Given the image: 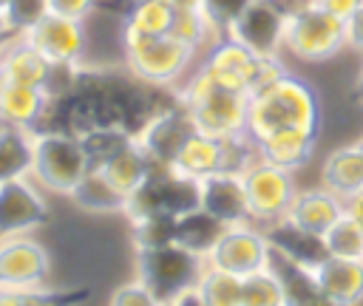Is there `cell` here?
Wrapping results in <instances>:
<instances>
[{
	"label": "cell",
	"instance_id": "cell-1",
	"mask_svg": "<svg viewBox=\"0 0 363 306\" xmlns=\"http://www.w3.org/2000/svg\"><path fill=\"white\" fill-rule=\"evenodd\" d=\"M320 125H323V105L318 88L292 71L250 96L247 136L252 142L284 128H303L320 133Z\"/></svg>",
	"mask_w": 363,
	"mask_h": 306
},
{
	"label": "cell",
	"instance_id": "cell-2",
	"mask_svg": "<svg viewBox=\"0 0 363 306\" xmlns=\"http://www.w3.org/2000/svg\"><path fill=\"white\" fill-rule=\"evenodd\" d=\"M196 71L227 91H238L252 96L255 91L267 88L269 82H275L278 76L289 74L286 62L281 54H258L250 45H244L241 40L221 34L216 37L199 57Z\"/></svg>",
	"mask_w": 363,
	"mask_h": 306
},
{
	"label": "cell",
	"instance_id": "cell-3",
	"mask_svg": "<svg viewBox=\"0 0 363 306\" xmlns=\"http://www.w3.org/2000/svg\"><path fill=\"white\" fill-rule=\"evenodd\" d=\"M122 68L147 88H176L199 62V51L173 34L122 31Z\"/></svg>",
	"mask_w": 363,
	"mask_h": 306
},
{
	"label": "cell",
	"instance_id": "cell-4",
	"mask_svg": "<svg viewBox=\"0 0 363 306\" xmlns=\"http://www.w3.org/2000/svg\"><path fill=\"white\" fill-rule=\"evenodd\" d=\"M173 96L190 110V116L201 133H210L218 139H233V136L247 133L250 96L207 82L196 68L187 74L184 82H179L173 88Z\"/></svg>",
	"mask_w": 363,
	"mask_h": 306
},
{
	"label": "cell",
	"instance_id": "cell-5",
	"mask_svg": "<svg viewBox=\"0 0 363 306\" xmlns=\"http://www.w3.org/2000/svg\"><path fill=\"white\" fill-rule=\"evenodd\" d=\"M91 159L77 133L65 128H37L34 130V162L31 178L54 196H71V190L91 170Z\"/></svg>",
	"mask_w": 363,
	"mask_h": 306
},
{
	"label": "cell",
	"instance_id": "cell-6",
	"mask_svg": "<svg viewBox=\"0 0 363 306\" xmlns=\"http://www.w3.org/2000/svg\"><path fill=\"white\" fill-rule=\"evenodd\" d=\"M133 266H136L133 278H139L150 289L156 303L170 306L184 289L196 286L204 269V258L173 241V244L153 246V249H136Z\"/></svg>",
	"mask_w": 363,
	"mask_h": 306
},
{
	"label": "cell",
	"instance_id": "cell-7",
	"mask_svg": "<svg viewBox=\"0 0 363 306\" xmlns=\"http://www.w3.org/2000/svg\"><path fill=\"white\" fill-rule=\"evenodd\" d=\"M284 51L301 62H326L346 51V23L320 6L289 17L284 28Z\"/></svg>",
	"mask_w": 363,
	"mask_h": 306
},
{
	"label": "cell",
	"instance_id": "cell-8",
	"mask_svg": "<svg viewBox=\"0 0 363 306\" xmlns=\"http://www.w3.org/2000/svg\"><path fill=\"white\" fill-rule=\"evenodd\" d=\"M241 178H244L250 218L258 227H269V224L286 218L292 198L301 190L295 181V173H289L278 164H269L258 156L241 170Z\"/></svg>",
	"mask_w": 363,
	"mask_h": 306
},
{
	"label": "cell",
	"instance_id": "cell-9",
	"mask_svg": "<svg viewBox=\"0 0 363 306\" xmlns=\"http://www.w3.org/2000/svg\"><path fill=\"white\" fill-rule=\"evenodd\" d=\"M201 207V187L199 178H190L173 167H162L156 164L153 173L147 176V181L130 196L128 201V212H162L170 218H182L193 210Z\"/></svg>",
	"mask_w": 363,
	"mask_h": 306
},
{
	"label": "cell",
	"instance_id": "cell-10",
	"mask_svg": "<svg viewBox=\"0 0 363 306\" xmlns=\"http://www.w3.org/2000/svg\"><path fill=\"white\" fill-rule=\"evenodd\" d=\"M196 122L190 116V110L173 96L170 105H159L145 122L142 128L133 133L136 144L150 156L153 164L170 167L176 162V156L182 153V147L187 144V139L196 133Z\"/></svg>",
	"mask_w": 363,
	"mask_h": 306
},
{
	"label": "cell",
	"instance_id": "cell-11",
	"mask_svg": "<svg viewBox=\"0 0 363 306\" xmlns=\"http://www.w3.org/2000/svg\"><path fill=\"white\" fill-rule=\"evenodd\" d=\"M51 280V252L31 232L0 235V286L40 289Z\"/></svg>",
	"mask_w": 363,
	"mask_h": 306
},
{
	"label": "cell",
	"instance_id": "cell-12",
	"mask_svg": "<svg viewBox=\"0 0 363 306\" xmlns=\"http://www.w3.org/2000/svg\"><path fill=\"white\" fill-rule=\"evenodd\" d=\"M204 261L244 278L272 264V246L258 224H230L224 227V232L218 235Z\"/></svg>",
	"mask_w": 363,
	"mask_h": 306
},
{
	"label": "cell",
	"instance_id": "cell-13",
	"mask_svg": "<svg viewBox=\"0 0 363 306\" xmlns=\"http://www.w3.org/2000/svg\"><path fill=\"white\" fill-rule=\"evenodd\" d=\"M57 68H82L88 57V20L48 11L34 28L23 34Z\"/></svg>",
	"mask_w": 363,
	"mask_h": 306
},
{
	"label": "cell",
	"instance_id": "cell-14",
	"mask_svg": "<svg viewBox=\"0 0 363 306\" xmlns=\"http://www.w3.org/2000/svg\"><path fill=\"white\" fill-rule=\"evenodd\" d=\"M45 190L31 176L0 181V235L34 232L48 221Z\"/></svg>",
	"mask_w": 363,
	"mask_h": 306
},
{
	"label": "cell",
	"instance_id": "cell-15",
	"mask_svg": "<svg viewBox=\"0 0 363 306\" xmlns=\"http://www.w3.org/2000/svg\"><path fill=\"white\" fill-rule=\"evenodd\" d=\"M261 230H264V235H267V241L272 246V255L286 261L289 266L306 272V275H312L329 258L326 238L298 227L289 218H281V221H275L269 227H261Z\"/></svg>",
	"mask_w": 363,
	"mask_h": 306
},
{
	"label": "cell",
	"instance_id": "cell-16",
	"mask_svg": "<svg viewBox=\"0 0 363 306\" xmlns=\"http://www.w3.org/2000/svg\"><path fill=\"white\" fill-rule=\"evenodd\" d=\"M284 28L286 17L272 6V0H252L227 28V34L258 54H284Z\"/></svg>",
	"mask_w": 363,
	"mask_h": 306
},
{
	"label": "cell",
	"instance_id": "cell-17",
	"mask_svg": "<svg viewBox=\"0 0 363 306\" xmlns=\"http://www.w3.org/2000/svg\"><path fill=\"white\" fill-rule=\"evenodd\" d=\"M199 187H201V210H207L224 227L252 221L241 170H218V173L201 178Z\"/></svg>",
	"mask_w": 363,
	"mask_h": 306
},
{
	"label": "cell",
	"instance_id": "cell-18",
	"mask_svg": "<svg viewBox=\"0 0 363 306\" xmlns=\"http://www.w3.org/2000/svg\"><path fill=\"white\" fill-rule=\"evenodd\" d=\"M54 105L51 94L37 85H26L0 74V122L37 130L45 125L48 108Z\"/></svg>",
	"mask_w": 363,
	"mask_h": 306
},
{
	"label": "cell",
	"instance_id": "cell-19",
	"mask_svg": "<svg viewBox=\"0 0 363 306\" xmlns=\"http://www.w3.org/2000/svg\"><path fill=\"white\" fill-rule=\"evenodd\" d=\"M57 71L60 68L40 48H34L23 34H11L0 48V74L9 79L45 88L51 94Z\"/></svg>",
	"mask_w": 363,
	"mask_h": 306
},
{
	"label": "cell",
	"instance_id": "cell-20",
	"mask_svg": "<svg viewBox=\"0 0 363 306\" xmlns=\"http://www.w3.org/2000/svg\"><path fill=\"white\" fill-rule=\"evenodd\" d=\"M312 283L320 295V303L357 306L363 303V261L329 255L312 272Z\"/></svg>",
	"mask_w": 363,
	"mask_h": 306
},
{
	"label": "cell",
	"instance_id": "cell-21",
	"mask_svg": "<svg viewBox=\"0 0 363 306\" xmlns=\"http://www.w3.org/2000/svg\"><path fill=\"white\" fill-rule=\"evenodd\" d=\"M318 139H320V133H315V130L284 128V130H275V133H267V136L255 139L252 144H255L258 159H264L269 164H278L289 173H298L312 162Z\"/></svg>",
	"mask_w": 363,
	"mask_h": 306
},
{
	"label": "cell",
	"instance_id": "cell-22",
	"mask_svg": "<svg viewBox=\"0 0 363 306\" xmlns=\"http://www.w3.org/2000/svg\"><path fill=\"white\" fill-rule=\"evenodd\" d=\"M346 215V201L340 196H335L332 190H326L323 184L309 187V190H298V196L292 198V207L286 212L289 221H295L298 227L326 235V230Z\"/></svg>",
	"mask_w": 363,
	"mask_h": 306
},
{
	"label": "cell",
	"instance_id": "cell-23",
	"mask_svg": "<svg viewBox=\"0 0 363 306\" xmlns=\"http://www.w3.org/2000/svg\"><path fill=\"white\" fill-rule=\"evenodd\" d=\"M320 184L343 201L354 198L363 190V150L357 147V142L340 144L326 153V159L320 162Z\"/></svg>",
	"mask_w": 363,
	"mask_h": 306
},
{
	"label": "cell",
	"instance_id": "cell-24",
	"mask_svg": "<svg viewBox=\"0 0 363 306\" xmlns=\"http://www.w3.org/2000/svg\"><path fill=\"white\" fill-rule=\"evenodd\" d=\"M71 204L74 207H79V210H85V212H96V215H116V212H128V196L125 193H119L111 181H108V176L99 170V167H91L85 176H82V181L71 190Z\"/></svg>",
	"mask_w": 363,
	"mask_h": 306
},
{
	"label": "cell",
	"instance_id": "cell-25",
	"mask_svg": "<svg viewBox=\"0 0 363 306\" xmlns=\"http://www.w3.org/2000/svg\"><path fill=\"white\" fill-rule=\"evenodd\" d=\"M94 167H99L105 176H108V181L119 190V193H125L128 198L147 181V176L153 173V162H150V156L136 144V139L130 142V144H125L122 150H116L111 159H105L102 164H94Z\"/></svg>",
	"mask_w": 363,
	"mask_h": 306
},
{
	"label": "cell",
	"instance_id": "cell-26",
	"mask_svg": "<svg viewBox=\"0 0 363 306\" xmlns=\"http://www.w3.org/2000/svg\"><path fill=\"white\" fill-rule=\"evenodd\" d=\"M179 8L167 0H130L122 17L128 34H170Z\"/></svg>",
	"mask_w": 363,
	"mask_h": 306
},
{
	"label": "cell",
	"instance_id": "cell-27",
	"mask_svg": "<svg viewBox=\"0 0 363 306\" xmlns=\"http://www.w3.org/2000/svg\"><path fill=\"white\" fill-rule=\"evenodd\" d=\"M34 162V130L0 122V181L31 176Z\"/></svg>",
	"mask_w": 363,
	"mask_h": 306
},
{
	"label": "cell",
	"instance_id": "cell-28",
	"mask_svg": "<svg viewBox=\"0 0 363 306\" xmlns=\"http://www.w3.org/2000/svg\"><path fill=\"white\" fill-rule=\"evenodd\" d=\"M289 289L275 261L252 275L241 278V306H289Z\"/></svg>",
	"mask_w": 363,
	"mask_h": 306
},
{
	"label": "cell",
	"instance_id": "cell-29",
	"mask_svg": "<svg viewBox=\"0 0 363 306\" xmlns=\"http://www.w3.org/2000/svg\"><path fill=\"white\" fill-rule=\"evenodd\" d=\"M224 232V224L218 218H213L207 210H193L182 218H176V244L207 258V252L213 249V244L218 241V235Z\"/></svg>",
	"mask_w": 363,
	"mask_h": 306
},
{
	"label": "cell",
	"instance_id": "cell-30",
	"mask_svg": "<svg viewBox=\"0 0 363 306\" xmlns=\"http://www.w3.org/2000/svg\"><path fill=\"white\" fill-rule=\"evenodd\" d=\"M196 289H199L201 306H241V278L207 261L196 280Z\"/></svg>",
	"mask_w": 363,
	"mask_h": 306
},
{
	"label": "cell",
	"instance_id": "cell-31",
	"mask_svg": "<svg viewBox=\"0 0 363 306\" xmlns=\"http://www.w3.org/2000/svg\"><path fill=\"white\" fill-rule=\"evenodd\" d=\"M130 218V244L133 249H153L176 241V218L162 212H133Z\"/></svg>",
	"mask_w": 363,
	"mask_h": 306
},
{
	"label": "cell",
	"instance_id": "cell-32",
	"mask_svg": "<svg viewBox=\"0 0 363 306\" xmlns=\"http://www.w3.org/2000/svg\"><path fill=\"white\" fill-rule=\"evenodd\" d=\"M79 142H82L91 164H102L116 150H122L125 144L133 142V130L125 128V125H119V122H108V125H96V128L79 133Z\"/></svg>",
	"mask_w": 363,
	"mask_h": 306
},
{
	"label": "cell",
	"instance_id": "cell-33",
	"mask_svg": "<svg viewBox=\"0 0 363 306\" xmlns=\"http://www.w3.org/2000/svg\"><path fill=\"white\" fill-rule=\"evenodd\" d=\"M323 238H326L329 255L363 261V224H360L349 210H346V215H340V218L326 230Z\"/></svg>",
	"mask_w": 363,
	"mask_h": 306
},
{
	"label": "cell",
	"instance_id": "cell-34",
	"mask_svg": "<svg viewBox=\"0 0 363 306\" xmlns=\"http://www.w3.org/2000/svg\"><path fill=\"white\" fill-rule=\"evenodd\" d=\"M170 34L179 37L182 42H187L190 48H196L199 54H201L216 37H221V31L210 23V17H207L201 8H184V11H179Z\"/></svg>",
	"mask_w": 363,
	"mask_h": 306
},
{
	"label": "cell",
	"instance_id": "cell-35",
	"mask_svg": "<svg viewBox=\"0 0 363 306\" xmlns=\"http://www.w3.org/2000/svg\"><path fill=\"white\" fill-rule=\"evenodd\" d=\"M48 14V0H6L3 17L11 34H26Z\"/></svg>",
	"mask_w": 363,
	"mask_h": 306
},
{
	"label": "cell",
	"instance_id": "cell-36",
	"mask_svg": "<svg viewBox=\"0 0 363 306\" xmlns=\"http://www.w3.org/2000/svg\"><path fill=\"white\" fill-rule=\"evenodd\" d=\"M252 0H204L201 3V11L210 17V23L221 31V34H227V28L238 20V14L250 6Z\"/></svg>",
	"mask_w": 363,
	"mask_h": 306
},
{
	"label": "cell",
	"instance_id": "cell-37",
	"mask_svg": "<svg viewBox=\"0 0 363 306\" xmlns=\"http://www.w3.org/2000/svg\"><path fill=\"white\" fill-rule=\"evenodd\" d=\"M108 303H111V306H156V298L150 295V289H147L139 278H133L130 283L116 286V289L111 292Z\"/></svg>",
	"mask_w": 363,
	"mask_h": 306
},
{
	"label": "cell",
	"instance_id": "cell-38",
	"mask_svg": "<svg viewBox=\"0 0 363 306\" xmlns=\"http://www.w3.org/2000/svg\"><path fill=\"white\" fill-rule=\"evenodd\" d=\"M96 8H99V0H48V11L77 17V20H91Z\"/></svg>",
	"mask_w": 363,
	"mask_h": 306
},
{
	"label": "cell",
	"instance_id": "cell-39",
	"mask_svg": "<svg viewBox=\"0 0 363 306\" xmlns=\"http://www.w3.org/2000/svg\"><path fill=\"white\" fill-rule=\"evenodd\" d=\"M346 48L363 57V3L346 17Z\"/></svg>",
	"mask_w": 363,
	"mask_h": 306
},
{
	"label": "cell",
	"instance_id": "cell-40",
	"mask_svg": "<svg viewBox=\"0 0 363 306\" xmlns=\"http://www.w3.org/2000/svg\"><path fill=\"white\" fill-rule=\"evenodd\" d=\"M272 6L289 20V17H298V14L309 11L312 6H318V0H272Z\"/></svg>",
	"mask_w": 363,
	"mask_h": 306
},
{
	"label": "cell",
	"instance_id": "cell-41",
	"mask_svg": "<svg viewBox=\"0 0 363 306\" xmlns=\"http://www.w3.org/2000/svg\"><path fill=\"white\" fill-rule=\"evenodd\" d=\"M360 3H363V0H318L320 8H326V11L335 14V17H340L343 23H346V17H349Z\"/></svg>",
	"mask_w": 363,
	"mask_h": 306
},
{
	"label": "cell",
	"instance_id": "cell-42",
	"mask_svg": "<svg viewBox=\"0 0 363 306\" xmlns=\"http://www.w3.org/2000/svg\"><path fill=\"white\" fill-rule=\"evenodd\" d=\"M346 210H349V212L363 224V190H360L354 198H349V201H346Z\"/></svg>",
	"mask_w": 363,
	"mask_h": 306
},
{
	"label": "cell",
	"instance_id": "cell-43",
	"mask_svg": "<svg viewBox=\"0 0 363 306\" xmlns=\"http://www.w3.org/2000/svg\"><path fill=\"white\" fill-rule=\"evenodd\" d=\"M167 3H173L179 11H184V8H201L204 0H167Z\"/></svg>",
	"mask_w": 363,
	"mask_h": 306
},
{
	"label": "cell",
	"instance_id": "cell-44",
	"mask_svg": "<svg viewBox=\"0 0 363 306\" xmlns=\"http://www.w3.org/2000/svg\"><path fill=\"white\" fill-rule=\"evenodd\" d=\"M354 96H357V102L363 105V68H360V76H357V82H354Z\"/></svg>",
	"mask_w": 363,
	"mask_h": 306
},
{
	"label": "cell",
	"instance_id": "cell-45",
	"mask_svg": "<svg viewBox=\"0 0 363 306\" xmlns=\"http://www.w3.org/2000/svg\"><path fill=\"white\" fill-rule=\"evenodd\" d=\"M0 34H11L9 26H6V17H3V8H0Z\"/></svg>",
	"mask_w": 363,
	"mask_h": 306
},
{
	"label": "cell",
	"instance_id": "cell-46",
	"mask_svg": "<svg viewBox=\"0 0 363 306\" xmlns=\"http://www.w3.org/2000/svg\"><path fill=\"white\" fill-rule=\"evenodd\" d=\"M9 37H11V34H0V48H3V42H6Z\"/></svg>",
	"mask_w": 363,
	"mask_h": 306
},
{
	"label": "cell",
	"instance_id": "cell-47",
	"mask_svg": "<svg viewBox=\"0 0 363 306\" xmlns=\"http://www.w3.org/2000/svg\"><path fill=\"white\" fill-rule=\"evenodd\" d=\"M354 142H357V147H360V150H363V133H360V136H357V139H354Z\"/></svg>",
	"mask_w": 363,
	"mask_h": 306
},
{
	"label": "cell",
	"instance_id": "cell-48",
	"mask_svg": "<svg viewBox=\"0 0 363 306\" xmlns=\"http://www.w3.org/2000/svg\"><path fill=\"white\" fill-rule=\"evenodd\" d=\"M3 3H6V0H0V8H3Z\"/></svg>",
	"mask_w": 363,
	"mask_h": 306
}]
</instances>
